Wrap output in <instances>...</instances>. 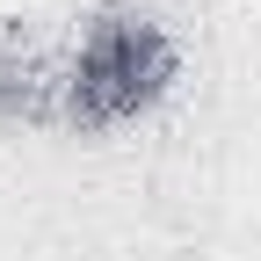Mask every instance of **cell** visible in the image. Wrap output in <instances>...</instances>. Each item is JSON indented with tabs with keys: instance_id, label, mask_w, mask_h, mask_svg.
<instances>
[{
	"instance_id": "obj_1",
	"label": "cell",
	"mask_w": 261,
	"mask_h": 261,
	"mask_svg": "<svg viewBox=\"0 0 261 261\" xmlns=\"http://www.w3.org/2000/svg\"><path fill=\"white\" fill-rule=\"evenodd\" d=\"M181 51L145 0H102L87 8L73 51H65V130H116L145 116L174 87Z\"/></svg>"
},
{
	"instance_id": "obj_2",
	"label": "cell",
	"mask_w": 261,
	"mask_h": 261,
	"mask_svg": "<svg viewBox=\"0 0 261 261\" xmlns=\"http://www.w3.org/2000/svg\"><path fill=\"white\" fill-rule=\"evenodd\" d=\"M65 123V58L22 15L0 22V130Z\"/></svg>"
}]
</instances>
